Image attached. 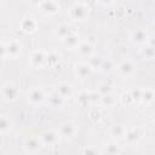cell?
I'll return each mask as SVG.
<instances>
[{"label":"cell","mask_w":155,"mask_h":155,"mask_svg":"<svg viewBox=\"0 0 155 155\" xmlns=\"http://www.w3.org/2000/svg\"><path fill=\"white\" fill-rule=\"evenodd\" d=\"M119 69H120V71H121L124 75H130V74L133 71L134 67H133V64H132L131 62H124V63L120 64Z\"/></svg>","instance_id":"15"},{"label":"cell","mask_w":155,"mask_h":155,"mask_svg":"<svg viewBox=\"0 0 155 155\" xmlns=\"http://www.w3.org/2000/svg\"><path fill=\"white\" fill-rule=\"evenodd\" d=\"M153 91L151 90H147L145 92H142V96H140V98L145 102V103H148V102H150V101H153Z\"/></svg>","instance_id":"22"},{"label":"cell","mask_w":155,"mask_h":155,"mask_svg":"<svg viewBox=\"0 0 155 155\" xmlns=\"http://www.w3.org/2000/svg\"><path fill=\"white\" fill-rule=\"evenodd\" d=\"M5 54H6V47L2 44H0V57H4Z\"/></svg>","instance_id":"28"},{"label":"cell","mask_w":155,"mask_h":155,"mask_svg":"<svg viewBox=\"0 0 155 155\" xmlns=\"http://www.w3.org/2000/svg\"><path fill=\"white\" fill-rule=\"evenodd\" d=\"M103 4H109V2H111V0H101Z\"/></svg>","instance_id":"30"},{"label":"cell","mask_w":155,"mask_h":155,"mask_svg":"<svg viewBox=\"0 0 155 155\" xmlns=\"http://www.w3.org/2000/svg\"><path fill=\"white\" fill-rule=\"evenodd\" d=\"M56 34H57L59 38H62V39L67 38V36L70 34L69 27H68V25H61V27H58L57 30H56Z\"/></svg>","instance_id":"18"},{"label":"cell","mask_w":155,"mask_h":155,"mask_svg":"<svg viewBox=\"0 0 155 155\" xmlns=\"http://www.w3.org/2000/svg\"><path fill=\"white\" fill-rule=\"evenodd\" d=\"M125 128L121 126V125H114L113 127H111V130H110V133H111V136L113 137H115V138H120V137H122L124 134H125Z\"/></svg>","instance_id":"16"},{"label":"cell","mask_w":155,"mask_h":155,"mask_svg":"<svg viewBox=\"0 0 155 155\" xmlns=\"http://www.w3.org/2000/svg\"><path fill=\"white\" fill-rule=\"evenodd\" d=\"M10 128V121L7 117L5 116H0V133H4L6 131H8Z\"/></svg>","instance_id":"20"},{"label":"cell","mask_w":155,"mask_h":155,"mask_svg":"<svg viewBox=\"0 0 155 155\" xmlns=\"http://www.w3.org/2000/svg\"><path fill=\"white\" fill-rule=\"evenodd\" d=\"M58 139V136L57 133H54L53 131H47V132H44L40 137V140L44 145H53Z\"/></svg>","instance_id":"3"},{"label":"cell","mask_w":155,"mask_h":155,"mask_svg":"<svg viewBox=\"0 0 155 155\" xmlns=\"http://www.w3.org/2000/svg\"><path fill=\"white\" fill-rule=\"evenodd\" d=\"M119 151H120V150H119L117 145H114V144L108 145V147L105 148V150H104V153H107V154H117Z\"/></svg>","instance_id":"24"},{"label":"cell","mask_w":155,"mask_h":155,"mask_svg":"<svg viewBox=\"0 0 155 155\" xmlns=\"http://www.w3.org/2000/svg\"><path fill=\"white\" fill-rule=\"evenodd\" d=\"M147 38H148L147 33H145L144 30H142V29H138V30H136V31L132 34V40H133L134 42H137V44H140V42L147 41Z\"/></svg>","instance_id":"10"},{"label":"cell","mask_w":155,"mask_h":155,"mask_svg":"<svg viewBox=\"0 0 155 155\" xmlns=\"http://www.w3.org/2000/svg\"><path fill=\"white\" fill-rule=\"evenodd\" d=\"M41 147H42V143H41V140H40L39 138H36V137H30V138H28V139L25 140V143H24V148H25V150L29 151V153H36V151L40 150Z\"/></svg>","instance_id":"1"},{"label":"cell","mask_w":155,"mask_h":155,"mask_svg":"<svg viewBox=\"0 0 155 155\" xmlns=\"http://www.w3.org/2000/svg\"><path fill=\"white\" fill-rule=\"evenodd\" d=\"M88 97H90V102H96V101H99L101 99V96L96 92H90L88 93Z\"/></svg>","instance_id":"26"},{"label":"cell","mask_w":155,"mask_h":155,"mask_svg":"<svg viewBox=\"0 0 155 155\" xmlns=\"http://www.w3.org/2000/svg\"><path fill=\"white\" fill-rule=\"evenodd\" d=\"M2 96L7 101H15L18 97V88L15 85H5L2 88Z\"/></svg>","instance_id":"2"},{"label":"cell","mask_w":155,"mask_h":155,"mask_svg":"<svg viewBox=\"0 0 155 155\" xmlns=\"http://www.w3.org/2000/svg\"><path fill=\"white\" fill-rule=\"evenodd\" d=\"M33 5H39V4H41L42 2V0H29Z\"/></svg>","instance_id":"29"},{"label":"cell","mask_w":155,"mask_h":155,"mask_svg":"<svg viewBox=\"0 0 155 155\" xmlns=\"http://www.w3.org/2000/svg\"><path fill=\"white\" fill-rule=\"evenodd\" d=\"M78 101H79V103H80V104L86 105V104L90 102L88 93H87V92H81V93L79 94V97H78Z\"/></svg>","instance_id":"21"},{"label":"cell","mask_w":155,"mask_h":155,"mask_svg":"<svg viewBox=\"0 0 155 155\" xmlns=\"http://www.w3.org/2000/svg\"><path fill=\"white\" fill-rule=\"evenodd\" d=\"M64 42H65L67 46H69V47H74V46L78 45L79 40H78V36H76V35L69 34L67 38H64Z\"/></svg>","instance_id":"19"},{"label":"cell","mask_w":155,"mask_h":155,"mask_svg":"<svg viewBox=\"0 0 155 155\" xmlns=\"http://www.w3.org/2000/svg\"><path fill=\"white\" fill-rule=\"evenodd\" d=\"M90 73H91V65H87V64L76 65V74L80 78H86V76L90 75Z\"/></svg>","instance_id":"12"},{"label":"cell","mask_w":155,"mask_h":155,"mask_svg":"<svg viewBox=\"0 0 155 155\" xmlns=\"http://www.w3.org/2000/svg\"><path fill=\"white\" fill-rule=\"evenodd\" d=\"M71 16L73 18L75 19H79V21H84L87 16V10L85 6L82 5H75L73 8H71Z\"/></svg>","instance_id":"5"},{"label":"cell","mask_w":155,"mask_h":155,"mask_svg":"<svg viewBox=\"0 0 155 155\" xmlns=\"http://www.w3.org/2000/svg\"><path fill=\"white\" fill-rule=\"evenodd\" d=\"M91 50H92V46H91L90 44H87V42L81 44V45L79 46V51H80L81 53H84V54L90 53V52H91Z\"/></svg>","instance_id":"23"},{"label":"cell","mask_w":155,"mask_h":155,"mask_svg":"<svg viewBox=\"0 0 155 155\" xmlns=\"http://www.w3.org/2000/svg\"><path fill=\"white\" fill-rule=\"evenodd\" d=\"M47 61H50V62H52V63H56L57 61H59V54L57 53V52H50L48 54H47Z\"/></svg>","instance_id":"25"},{"label":"cell","mask_w":155,"mask_h":155,"mask_svg":"<svg viewBox=\"0 0 155 155\" xmlns=\"http://www.w3.org/2000/svg\"><path fill=\"white\" fill-rule=\"evenodd\" d=\"M42 99H44V93H42L41 90L34 88V90L30 91V93H29V101H30L31 104H39V103L42 102Z\"/></svg>","instance_id":"7"},{"label":"cell","mask_w":155,"mask_h":155,"mask_svg":"<svg viewBox=\"0 0 155 155\" xmlns=\"http://www.w3.org/2000/svg\"><path fill=\"white\" fill-rule=\"evenodd\" d=\"M41 8H42V11H44L45 13L54 15V13L58 11L59 6H58L53 0H44V1L41 2Z\"/></svg>","instance_id":"4"},{"label":"cell","mask_w":155,"mask_h":155,"mask_svg":"<svg viewBox=\"0 0 155 155\" xmlns=\"http://www.w3.org/2000/svg\"><path fill=\"white\" fill-rule=\"evenodd\" d=\"M102 102L104 103V104H107V105H110L111 103H113V98H111V96H104V97H102Z\"/></svg>","instance_id":"27"},{"label":"cell","mask_w":155,"mask_h":155,"mask_svg":"<svg viewBox=\"0 0 155 155\" xmlns=\"http://www.w3.org/2000/svg\"><path fill=\"white\" fill-rule=\"evenodd\" d=\"M124 136L126 137V139H127V142H128V143H136V142L140 138V134H139L138 130H136V128H132V130H130V131L125 132V134H124Z\"/></svg>","instance_id":"9"},{"label":"cell","mask_w":155,"mask_h":155,"mask_svg":"<svg viewBox=\"0 0 155 155\" xmlns=\"http://www.w3.org/2000/svg\"><path fill=\"white\" fill-rule=\"evenodd\" d=\"M5 47H6V54L11 57H16L21 53V45L17 41H10Z\"/></svg>","instance_id":"6"},{"label":"cell","mask_w":155,"mask_h":155,"mask_svg":"<svg viewBox=\"0 0 155 155\" xmlns=\"http://www.w3.org/2000/svg\"><path fill=\"white\" fill-rule=\"evenodd\" d=\"M35 27H36V24H35V22L31 18H27V19H24L22 22V28L25 31H33L35 29Z\"/></svg>","instance_id":"17"},{"label":"cell","mask_w":155,"mask_h":155,"mask_svg":"<svg viewBox=\"0 0 155 155\" xmlns=\"http://www.w3.org/2000/svg\"><path fill=\"white\" fill-rule=\"evenodd\" d=\"M50 104L52 107H61L63 104V97L58 92H53L50 96Z\"/></svg>","instance_id":"14"},{"label":"cell","mask_w":155,"mask_h":155,"mask_svg":"<svg viewBox=\"0 0 155 155\" xmlns=\"http://www.w3.org/2000/svg\"><path fill=\"white\" fill-rule=\"evenodd\" d=\"M76 132V128L73 124H63L61 126V134L64 137H73Z\"/></svg>","instance_id":"8"},{"label":"cell","mask_w":155,"mask_h":155,"mask_svg":"<svg viewBox=\"0 0 155 155\" xmlns=\"http://www.w3.org/2000/svg\"><path fill=\"white\" fill-rule=\"evenodd\" d=\"M57 92L63 97V98H67V97H70L71 96V87L68 85V84H61L57 88Z\"/></svg>","instance_id":"13"},{"label":"cell","mask_w":155,"mask_h":155,"mask_svg":"<svg viewBox=\"0 0 155 155\" xmlns=\"http://www.w3.org/2000/svg\"><path fill=\"white\" fill-rule=\"evenodd\" d=\"M45 59H46V57L44 56V53H42L41 51H36V52H34L33 56H31V63H33L34 67L41 65Z\"/></svg>","instance_id":"11"}]
</instances>
